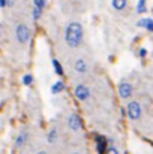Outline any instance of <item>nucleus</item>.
Here are the masks:
<instances>
[{
	"instance_id": "5701e85b",
	"label": "nucleus",
	"mask_w": 153,
	"mask_h": 154,
	"mask_svg": "<svg viewBox=\"0 0 153 154\" xmlns=\"http://www.w3.org/2000/svg\"><path fill=\"white\" fill-rule=\"evenodd\" d=\"M36 154H48V153H45V151H39V153H36Z\"/></svg>"
},
{
	"instance_id": "0eeeda50",
	"label": "nucleus",
	"mask_w": 153,
	"mask_h": 154,
	"mask_svg": "<svg viewBox=\"0 0 153 154\" xmlns=\"http://www.w3.org/2000/svg\"><path fill=\"white\" fill-rule=\"evenodd\" d=\"M96 148H98V154H105L107 150V139L104 136H96Z\"/></svg>"
},
{
	"instance_id": "f3484780",
	"label": "nucleus",
	"mask_w": 153,
	"mask_h": 154,
	"mask_svg": "<svg viewBox=\"0 0 153 154\" xmlns=\"http://www.w3.org/2000/svg\"><path fill=\"white\" fill-rule=\"evenodd\" d=\"M23 84H24V85H32V84H33L32 75H24V76H23Z\"/></svg>"
},
{
	"instance_id": "393cba45",
	"label": "nucleus",
	"mask_w": 153,
	"mask_h": 154,
	"mask_svg": "<svg viewBox=\"0 0 153 154\" xmlns=\"http://www.w3.org/2000/svg\"><path fill=\"white\" fill-rule=\"evenodd\" d=\"M75 154H78V153H75Z\"/></svg>"
},
{
	"instance_id": "39448f33",
	"label": "nucleus",
	"mask_w": 153,
	"mask_h": 154,
	"mask_svg": "<svg viewBox=\"0 0 153 154\" xmlns=\"http://www.w3.org/2000/svg\"><path fill=\"white\" fill-rule=\"evenodd\" d=\"M117 90H119L120 97L125 99V100H128V99L132 96V85H131L129 82H120Z\"/></svg>"
},
{
	"instance_id": "b1692460",
	"label": "nucleus",
	"mask_w": 153,
	"mask_h": 154,
	"mask_svg": "<svg viewBox=\"0 0 153 154\" xmlns=\"http://www.w3.org/2000/svg\"><path fill=\"white\" fill-rule=\"evenodd\" d=\"M0 36H2V26H0Z\"/></svg>"
},
{
	"instance_id": "423d86ee",
	"label": "nucleus",
	"mask_w": 153,
	"mask_h": 154,
	"mask_svg": "<svg viewBox=\"0 0 153 154\" xmlns=\"http://www.w3.org/2000/svg\"><path fill=\"white\" fill-rule=\"evenodd\" d=\"M68 127L71 130H80L83 127V123H81V118L77 115V114H71L69 118H68Z\"/></svg>"
},
{
	"instance_id": "412c9836",
	"label": "nucleus",
	"mask_w": 153,
	"mask_h": 154,
	"mask_svg": "<svg viewBox=\"0 0 153 154\" xmlns=\"http://www.w3.org/2000/svg\"><path fill=\"white\" fill-rule=\"evenodd\" d=\"M14 3H15V0H6V6H14Z\"/></svg>"
},
{
	"instance_id": "4be33fe9",
	"label": "nucleus",
	"mask_w": 153,
	"mask_h": 154,
	"mask_svg": "<svg viewBox=\"0 0 153 154\" xmlns=\"http://www.w3.org/2000/svg\"><path fill=\"white\" fill-rule=\"evenodd\" d=\"M0 8H6V0H0Z\"/></svg>"
},
{
	"instance_id": "f8f14e48",
	"label": "nucleus",
	"mask_w": 153,
	"mask_h": 154,
	"mask_svg": "<svg viewBox=\"0 0 153 154\" xmlns=\"http://www.w3.org/2000/svg\"><path fill=\"white\" fill-rule=\"evenodd\" d=\"M111 5L116 11H123L126 8V0H111Z\"/></svg>"
},
{
	"instance_id": "2eb2a0df",
	"label": "nucleus",
	"mask_w": 153,
	"mask_h": 154,
	"mask_svg": "<svg viewBox=\"0 0 153 154\" xmlns=\"http://www.w3.org/2000/svg\"><path fill=\"white\" fill-rule=\"evenodd\" d=\"M137 12H138V14H144V12H146V0H138Z\"/></svg>"
},
{
	"instance_id": "9b49d317",
	"label": "nucleus",
	"mask_w": 153,
	"mask_h": 154,
	"mask_svg": "<svg viewBox=\"0 0 153 154\" xmlns=\"http://www.w3.org/2000/svg\"><path fill=\"white\" fill-rule=\"evenodd\" d=\"M63 90H65L63 81H57V82H54L53 87H51V93H53V94H59V93H62Z\"/></svg>"
},
{
	"instance_id": "ddd939ff",
	"label": "nucleus",
	"mask_w": 153,
	"mask_h": 154,
	"mask_svg": "<svg viewBox=\"0 0 153 154\" xmlns=\"http://www.w3.org/2000/svg\"><path fill=\"white\" fill-rule=\"evenodd\" d=\"M53 67H54V72L59 76H63V67H62V64H60L59 60H53Z\"/></svg>"
},
{
	"instance_id": "7ed1b4c3",
	"label": "nucleus",
	"mask_w": 153,
	"mask_h": 154,
	"mask_svg": "<svg viewBox=\"0 0 153 154\" xmlns=\"http://www.w3.org/2000/svg\"><path fill=\"white\" fill-rule=\"evenodd\" d=\"M15 36H17V41L20 44H26L30 38V29L26 24H18L17 30H15Z\"/></svg>"
},
{
	"instance_id": "f257e3e1",
	"label": "nucleus",
	"mask_w": 153,
	"mask_h": 154,
	"mask_svg": "<svg viewBox=\"0 0 153 154\" xmlns=\"http://www.w3.org/2000/svg\"><path fill=\"white\" fill-rule=\"evenodd\" d=\"M83 26L80 23H71L65 30V42L71 48H78L83 42Z\"/></svg>"
},
{
	"instance_id": "6e6552de",
	"label": "nucleus",
	"mask_w": 153,
	"mask_h": 154,
	"mask_svg": "<svg viewBox=\"0 0 153 154\" xmlns=\"http://www.w3.org/2000/svg\"><path fill=\"white\" fill-rule=\"evenodd\" d=\"M137 26H138V27H144L147 32H153V21H152V18H143V20H140V21L137 23Z\"/></svg>"
},
{
	"instance_id": "a211bd4d",
	"label": "nucleus",
	"mask_w": 153,
	"mask_h": 154,
	"mask_svg": "<svg viewBox=\"0 0 153 154\" xmlns=\"http://www.w3.org/2000/svg\"><path fill=\"white\" fill-rule=\"evenodd\" d=\"M33 3H35V8H39V9H44V6H45V3H47V0H33Z\"/></svg>"
},
{
	"instance_id": "f03ea898",
	"label": "nucleus",
	"mask_w": 153,
	"mask_h": 154,
	"mask_svg": "<svg viewBox=\"0 0 153 154\" xmlns=\"http://www.w3.org/2000/svg\"><path fill=\"white\" fill-rule=\"evenodd\" d=\"M126 114L131 120H138L141 117V106L137 100H132L126 105Z\"/></svg>"
},
{
	"instance_id": "1a4fd4ad",
	"label": "nucleus",
	"mask_w": 153,
	"mask_h": 154,
	"mask_svg": "<svg viewBox=\"0 0 153 154\" xmlns=\"http://www.w3.org/2000/svg\"><path fill=\"white\" fill-rule=\"evenodd\" d=\"M75 70H77L78 73H86V72H87V64H86V61H84L83 58H78V60L75 61Z\"/></svg>"
},
{
	"instance_id": "6ab92c4d",
	"label": "nucleus",
	"mask_w": 153,
	"mask_h": 154,
	"mask_svg": "<svg viewBox=\"0 0 153 154\" xmlns=\"http://www.w3.org/2000/svg\"><path fill=\"white\" fill-rule=\"evenodd\" d=\"M105 151H107L105 154H119V151H117V148H116V147H110V148H107Z\"/></svg>"
},
{
	"instance_id": "20e7f679",
	"label": "nucleus",
	"mask_w": 153,
	"mask_h": 154,
	"mask_svg": "<svg viewBox=\"0 0 153 154\" xmlns=\"http://www.w3.org/2000/svg\"><path fill=\"white\" fill-rule=\"evenodd\" d=\"M74 94H75V97H77L78 100L84 102V100H87V99L90 97V90H89L86 85H77L75 90H74Z\"/></svg>"
},
{
	"instance_id": "dca6fc26",
	"label": "nucleus",
	"mask_w": 153,
	"mask_h": 154,
	"mask_svg": "<svg viewBox=\"0 0 153 154\" xmlns=\"http://www.w3.org/2000/svg\"><path fill=\"white\" fill-rule=\"evenodd\" d=\"M32 15H33V20H39V18H41V15H42V9H39V8H35V6H33Z\"/></svg>"
},
{
	"instance_id": "aec40b11",
	"label": "nucleus",
	"mask_w": 153,
	"mask_h": 154,
	"mask_svg": "<svg viewBox=\"0 0 153 154\" xmlns=\"http://www.w3.org/2000/svg\"><path fill=\"white\" fill-rule=\"evenodd\" d=\"M138 55H140V57H146V55H147V50H146V48H141V50L138 51Z\"/></svg>"
},
{
	"instance_id": "4468645a",
	"label": "nucleus",
	"mask_w": 153,
	"mask_h": 154,
	"mask_svg": "<svg viewBox=\"0 0 153 154\" xmlns=\"http://www.w3.org/2000/svg\"><path fill=\"white\" fill-rule=\"evenodd\" d=\"M57 129H51L50 132H48V135H47V141L50 142V144H53V142H56L57 141Z\"/></svg>"
},
{
	"instance_id": "9d476101",
	"label": "nucleus",
	"mask_w": 153,
	"mask_h": 154,
	"mask_svg": "<svg viewBox=\"0 0 153 154\" xmlns=\"http://www.w3.org/2000/svg\"><path fill=\"white\" fill-rule=\"evenodd\" d=\"M27 138H29V133H27V132H23V133H20V135H18V138L15 139V147H17V148L23 147V145L26 144Z\"/></svg>"
}]
</instances>
